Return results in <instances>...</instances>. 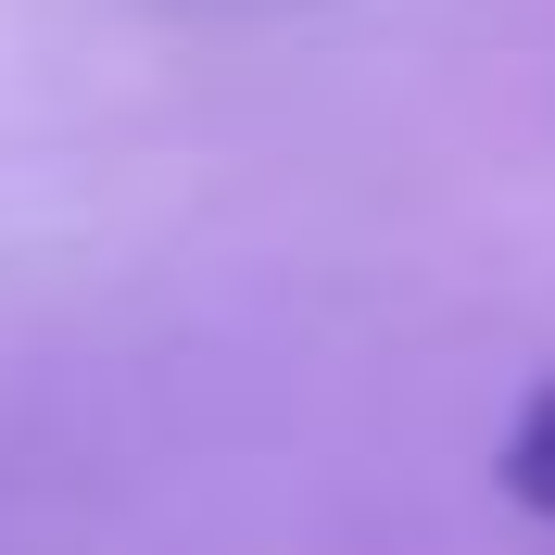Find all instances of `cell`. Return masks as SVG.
Here are the masks:
<instances>
[{"mask_svg": "<svg viewBox=\"0 0 555 555\" xmlns=\"http://www.w3.org/2000/svg\"><path fill=\"white\" fill-rule=\"evenodd\" d=\"M492 480H505V492L530 505V518L555 530V379L518 404V429H505V454H492Z\"/></svg>", "mask_w": 555, "mask_h": 555, "instance_id": "cell-1", "label": "cell"}]
</instances>
